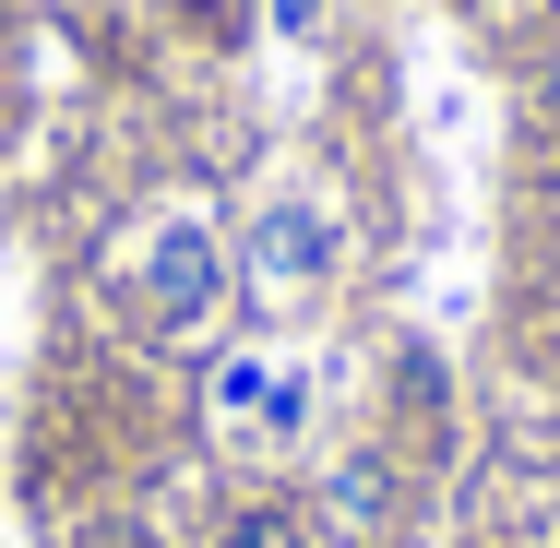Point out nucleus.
<instances>
[{"label": "nucleus", "mask_w": 560, "mask_h": 548, "mask_svg": "<svg viewBox=\"0 0 560 548\" xmlns=\"http://www.w3.org/2000/svg\"><path fill=\"white\" fill-rule=\"evenodd\" d=\"M226 299H238V238L203 203H179V215L155 226V250H143V323L167 334V346H203Z\"/></svg>", "instance_id": "obj_1"}, {"label": "nucleus", "mask_w": 560, "mask_h": 548, "mask_svg": "<svg viewBox=\"0 0 560 548\" xmlns=\"http://www.w3.org/2000/svg\"><path fill=\"white\" fill-rule=\"evenodd\" d=\"M346 263V226L323 191H275L262 215H250V238H238V287L262 299V311H287V299H323Z\"/></svg>", "instance_id": "obj_2"}, {"label": "nucleus", "mask_w": 560, "mask_h": 548, "mask_svg": "<svg viewBox=\"0 0 560 548\" xmlns=\"http://www.w3.org/2000/svg\"><path fill=\"white\" fill-rule=\"evenodd\" d=\"M311 525H323L335 548H394V525H406V477H394V453H382V441L323 465V489H311Z\"/></svg>", "instance_id": "obj_3"}, {"label": "nucleus", "mask_w": 560, "mask_h": 548, "mask_svg": "<svg viewBox=\"0 0 560 548\" xmlns=\"http://www.w3.org/2000/svg\"><path fill=\"white\" fill-rule=\"evenodd\" d=\"M215 406L226 430H250V441H299V418H311V382L299 370H275V358H215Z\"/></svg>", "instance_id": "obj_4"}, {"label": "nucleus", "mask_w": 560, "mask_h": 548, "mask_svg": "<svg viewBox=\"0 0 560 548\" xmlns=\"http://www.w3.org/2000/svg\"><path fill=\"white\" fill-rule=\"evenodd\" d=\"M226 548H311V513L299 501H238L226 513Z\"/></svg>", "instance_id": "obj_5"}, {"label": "nucleus", "mask_w": 560, "mask_h": 548, "mask_svg": "<svg viewBox=\"0 0 560 548\" xmlns=\"http://www.w3.org/2000/svg\"><path fill=\"white\" fill-rule=\"evenodd\" d=\"M191 24H203V48H250V24H262V0H179Z\"/></svg>", "instance_id": "obj_6"}, {"label": "nucleus", "mask_w": 560, "mask_h": 548, "mask_svg": "<svg viewBox=\"0 0 560 548\" xmlns=\"http://www.w3.org/2000/svg\"><path fill=\"white\" fill-rule=\"evenodd\" d=\"M394 394H406V418H442V358L406 346V358H394Z\"/></svg>", "instance_id": "obj_7"}, {"label": "nucleus", "mask_w": 560, "mask_h": 548, "mask_svg": "<svg viewBox=\"0 0 560 548\" xmlns=\"http://www.w3.org/2000/svg\"><path fill=\"white\" fill-rule=\"evenodd\" d=\"M262 24H287V36H311V24H323V0H262Z\"/></svg>", "instance_id": "obj_8"}, {"label": "nucleus", "mask_w": 560, "mask_h": 548, "mask_svg": "<svg viewBox=\"0 0 560 548\" xmlns=\"http://www.w3.org/2000/svg\"><path fill=\"white\" fill-rule=\"evenodd\" d=\"M489 12H513V24H525V12H549V0H489Z\"/></svg>", "instance_id": "obj_9"}]
</instances>
